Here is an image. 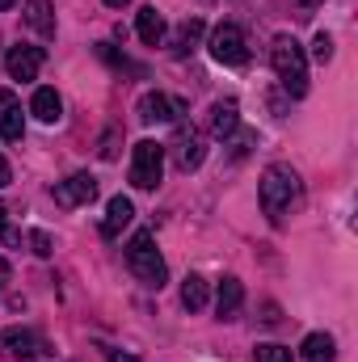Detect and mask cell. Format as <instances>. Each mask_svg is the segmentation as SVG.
<instances>
[{
    "label": "cell",
    "mask_w": 358,
    "mask_h": 362,
    "mask_svg": "<svg viewBox=\"0 0 358 362\" xmlns=\"http://www.w3.org/2000/svg\"><path fill=\"white\" fill-rule=\"evenodd\" d=\"M97 51H101V59H105V64H114V68H118V72H135V76H139V68H135V64H131V59H127V55H118V51H114V47H105V42H101V47H97Z\"/></svg>",
    "instance_id": "cell-22"
},
{
    "label": "cell",
    "mask_w": 358,
    "mask_h": 362,
    "mask_svg": "<svg viewBox=\"0 0 358 362\" xmlns=\"http://www.w3.org/2000/svg\"><path fill=\"white\" fill-rule=\"evenodd\" d=\"M51 194H55L59 206H81V202H93V198H97V181H93L89 173H72L68 181H59Z\"/></svg>",
    "instance_id": "cell-8"
},
{
    "label": "cell",
    "mask_w": 358,
    "mask_h": 362,
    "mask_svg": "<svg viewBox=\"0 0 358 362\" xmlns=\"http://www.w3.org/2000/svg\"><path fill=\"white\" fill-rule=\"evenodd\" d=\"M21 17H25V25L38 38H55V4L51 0H25L21 4Z\"/></svg>",
    "instance_id": "cell-11"
},
{
    "label": "cell",
    "mask_w": 358,
    "mask_h": 362,
    "mask_svg": "<svg viewBox=\"0 0 358 362\" xmlns=\"http://www.w3.org/2000/svg\"><path fill=\"white\" fill-rule=\"evenodd\" d=\"M241 303H245V286H241V278H219V291H215V312L228 320V316H236L241 312Z\"/></svg>",
    "instance_id": "cell-14"
},
{
    "label": "cell",
    "mask_w": 358,
    "mask_h": 362,
    "mask_svg": "<svg viewBox=\"0 0 358 362\" xmlns=\"http://www.w3.org/2000/svg\"><path fill=\"white\" fill-rule=\"evenodd\" d=\"M4 282H8V262L0 257V286H4Z\"/></svg>",
    "instance_id": "cell-26"
},
{
    "label": "cell",
    "mask_w": 358,
    "mask_h": 362,
    "mask_svg": "<svg viewBox=\"0 0 358 362\" xmlns=\"http://www.w3.org/2000/svg\"><path fill=\"white\" fill-rule=\"evenodd\" d=\"M30 245H34L38 257H51V236L47 232H30Z\"/></svg>",
    "instance_id": "cell-24"
},
{
    "label": "cell",
    "mask_w": 358,
    "mask_h": 362,
    "mask_svg": "<svg viewBox=\"0 0 358 362\" xmlns=\"http://www.w3.org/2000/svg\"><path fill=\"white\" fill-rule=\"evenodd\" d=\"M0 236H8V223H4V206H0Z\"/></svg>",
    "instance_id": "cell-27"
},
{
    "label": "cell",
    "mask_w": 358,
    "mask_h": 362,
    "mask_svg": "<svg viewBox=\"0 0 358 362\" xmlns=\"http://www.w3.org/2000/svg\"><path fill=\"white\" fill-rule=\"evenodd\" d=\"M135 30H139V38H144L148 47H161V38H165V17L156 13V4H144V8H139Z\"/></svg>",
    "instance_id": "cell-16"
},
{
    "label": "cell",
    "mask_w": 358,
    "mask_h": 362,
    "mask_svg": "<svg viewBox=\"0 0 358 362\" xmlns=\"http://www.w3.org/2000/svg\"><path fill=\"white\" fill-rule=\"evenodd\" d=\"M8 177H13V173H8V160H4V156H0V189H4V185H8Z\"/></svg>",
    "instance_id": "cell-25"
},
{
    "label": "cell",
    "mask_w": 358,
    "mask_h": 362,
    "mask_svg": "<svg viewBox=\"0 0 358 362\" xmlns=\"http://www.w3.org/2000/svg\"><path fill=\"white\" fill-rule=\"evenodd\" d=\"M42 47H8V55H4V68H8V76L13 81H34L38 76V68H42Z\"/></svg>",
    "instance_id": "cell-6"
},
{
    "label": "cell",
    "mask_w": 358,
    "mask_h": 362,
    "mask_svg": "<svg viewBox=\"0 0 358 362\" xmlns=\"http://www.w3.org/2000/svg\"><path fill=\"white\" fill-rule=\"evenodd\" d=\"M253 362H291V350L266 341V346H258V350H253Z\"/></svg>",
    "instance_id": "cell-21"
},
{
    "label": "cell",
    "mask_w": 358,
    "mask_h": 362,
    "mask_svg": "<svg viewBox=\"0 0 358 362\" xmlns=\"http://www.w3.org/2000/svg\"><path fill=\"white\" fill-rule=\"evenodd\" d=\"M299 194H304V181L291 165H270L262 173V211L270 215V223H282L287 211L299 202Z\"/></svg>",
    "instance_id": "cell-1"
},
{
    "label": "cell",
    "mask_w": 358,
    "mask_h": 362,
    "mask_svg": "<svg viewBox=\"0 0 358 362\" xmlns=\"http://www.w3.org/2000/svg\"><path fill=\"white\" fill-rule=\"evenodd\" d=\"M270 64H274V76L282 81V89L291 93V97H304L308 93V55H304V47L291 34H278L274 38Z\"/></svg>",
    "instance_id": "cell-2"
},
{
    "label": "cell",
    "mask_w": 358,
    "mask_h": 362,
    "mask_svg": "<svg viewBox=\"0 0 358 362\" xmlns=\"http://www.w3.org/2000/svg\"><path fill=\"white\" fill-rule=\"evenodd\" d=\"M312 55H316L321 64H329V59H333V38H329L325 30H321V34L312 38Z\"/></svg>",
    "instance_id": "cell-23"
},
{
    "label": "cell",
    "mask_w": 358,
    "mask_h": 362,
    "mask_svg": "<svg viewBox=\"0 0 358 362\" xmlns=\"http://www.w3.org/2000/svg\"><path fill=\"white\" fill-rule=\"evenodd\" d=\"M236 127H241V105H236L232 97H228V101H215V105H211V135L224 139V135H232Z\"/></svg>",
    "instance_id": "cell-15"
},
{
    "label": "cell",
    "mask_w": 358,
    "mask_h": 362,
    "mask_svg": "<svg viewBox=\"0 0 358 362\" xmlns=\"http://www.w3.org/2000/svg\"><path fill=\"white\" fill-rule=\"evenodd\" d=\"M127 266H131V274L144 282V286H165V278H169V270H165V257H161V249H156V240H152V232H139L131 245H127Z\"/></svg>",
    "instance_id": "cell-3"
},
{
    "label": "cell",
    "mask_w": 358,
    "mask_h": 362,
    "mask_svg": "<svg viewBox=\"0 0 358 362\" xmlns=\"http://www.w3.org/2000/svg\"><path fill=\"white\" fill-rule=\"evenodd\" d=\"M13 4H17V0H0V13H4V8H13Z\"/></svg>",
    "instance_id": "cell-29"
},
{
    "label": "cell",
    "mask_w": 358,
    "mask_h": 362,
    "mask_svg": "<svg viewBox=\"0 0 358 362\" xmlns=\"http://www.w3.org/2000/svg\"><path fill=\"white\" fill-rule=\"evenodd\" d=\"M25 135V118H21V101L13 89H0V139L8 144H21Z\"/></svg>",
    "instance_id": "cell-7"
},
{
    "label": "cell",
    "mask_w": 358,
    "mask_h": 362,
    "mask_svg": "<svg viewBox=\"0 0 358 362\" xmlns=\"http://www.w3.org/2000/svg\"><path fill=\"white\" fill-rule=\"evenodd\" d=\"M135 114H139V122H173V101L165 97V93H144L139 97V105H135Z\"/></svg>",
    "instance_id": "cell-13"
},
{
    "label": "cell",
    "mask_w": 358,
    "mask_h": 362,
    "mask_svg": "<svg viewBox=\"0 0 358 362\" xmlns=\"http://www.w3.org/2000/svg\"><path fill=\"white\" fill-rule=\"evenodd\" d=\"M0 350H4L8 358H34V354H42V341H38V333H30V329H4V333H0Z\"/></svg>",
    "instance_id": "cell-10"
},
{
    "label": "cell",
    "mask_w": 358,
    "mask_h": 362,
    "mask_svg": "<svg viewBox=\"0 0 358 362\" xmlns=\"http://www.w3.org/2000/svg\"><path fill=\"white\" fill-rule=\"evenodd\" d=\"M198 34H202V21L198 17H185L178 25V38H173V51L185 55V51H194V42H198Z\"/></svg>",
    "instance_id": "cell-20"
},
{
    "label": "cell",
    "mask_w": 358,
    "mask_h": 362,
    "mask_svg": "<svg viewBox=\"0 0 358 362\" xmlns=\"http://www.w3.org/2000/svg\"><path fill=\"white\" fill-rule=\"evenodd\" d=\"M304 358L308 362H333L337 358L333 337H329V333H308V337H304Z\"/></svg>",
    "instance_id": "cell-19"
},
{
    "label": "cell",
    "mask_w": 358,
    "mask_h": 362,
    "mask_svg": "<svg viewBox=\"0 0 358 362\" xmlns=\"http://www.w3.org/2000/svg\"><path fill=\"white\" fill-rule=\"evenodd\" d=\"M165 177V144L156 139H139L131 152V185L135 189H156Z\"/></svg>",
    "instance_id": "cell-4"
},
{
    "label": "cell",
    "mask_w": 358,
    "mask_h": 362,
    "mask_svg": "<svg viewBox=\"0 0 358 362\" xmlns=\"http://www.w3.org/2000/svg\"><path fill=\"white\" fill-rule=\"evenodd\" d=\"M304 4H308V8H312V4H316V0H304Z\"/></svg>",
    "instance_id": "cell-30"
},
{
    "label": "cell",
    "mask_w": 358,
    "mask_h": 362,
    "mask_svg": "<svg viewBox=\"0 0 358 362\" xmlns=\"http://www.w3.org/2000/svg\"><path fill=\"white\" fill-rule=\"evenodd\" d=\"M105 4H110V8H122V4H131V0H105Z\"/></svg>",
    "instance_id": "cell-28"
},
{
    "label": "cell",
    "mask_w": 358,
    "mask_h": 362,
    "mask_svg": "<svg viewBox=\"0 0 358 362\" xmlns=\"http://www.w3.org/2000/svg\"><path fill=\"white\" fill-rule=\"evenodd\" d=\"M173 156H178V169H185V173L202 165L207 148H202V135H198L194 127H178V139H173Z\"/></svg>",
    "instance_id": "cell-9"
},
{
    "label": "cell",
    "mask_w": 358,
    "mask_h": 362,
    "mask_svg": "<svg viewBox=\"0 0 358 362\" xmlns=\"http://www.w3.org/2000/svg\"><path fill=\"white\" fill-rule=\"evenodd\" d=\"M181 308H185V312H202V308H207V278L190 274V278L181 282Z\"/></svg>",
    "instance_id": "cell-18"
},
{
    "label": "cell",
    "mask_w": 358,
    "mask_h": 362,
    "mask_svg": "<svg viewBox=\"0 0 358 362\" xmlns=\"http://www.w3.org/2000/svg\"><path fill=\"white\" fill-rule=\"evenodd\" d=\"M131 219H135V202L127 194H114L110 206H105V219H101V236H118Z\"/></svg>",
    "instance_id": "cell-12"
},
{
    "label": "cell",
    "mask_w": 358,
    "mask_h": 362,
    "mask_svg": "<svg viewBox=\"0 0 358 362\" xmlns=\"http://www.w3.org/2000/svg\"><path fill=\"white\" fill-rule=\"evenodd\" d=\"M211 59L215 64H224V68H241V64H249V47H245V34L236 30V25H215L211 30Z\"/></svg>",
    "instance_id": "cell-5"
},
{
    "label": "cell",
    "mask_w": 358,
    "mask_h": 362,
    "mask_svg": "<svg viewBox=\"0 0 358 362\" xmlns=\"http://www.w3.org/2000/svg\"><path fill=\"white\" fill-rule=\"evenodd\" d=\"M30 110H34L38 122H59V118H64V101H59L55 89H38L34 101H30Z\"/></svg>",
    "instance_id": "cell-17"
}]
</instances>
